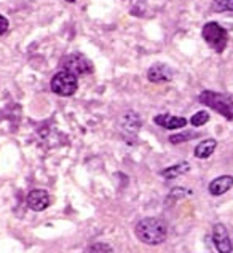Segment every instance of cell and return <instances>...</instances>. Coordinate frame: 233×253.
I'll list each match as a JSON object with an SVG mask.
<instances>
[{"instance_id": "cell-11", "label": "cell", "mask_w": 233, "mask_h": 253, "mask_svg": "<svg viewBox=\"0 0 233 253\" xmlns=\"http://www.w3.org/2000/svg\"><path fill=\"white\" fill-rule=\"evenodd\" d=\"M140 124H142V121H140L139 115L136 112H126L123 115L122 126H123L124 131H128V133L136 134L139 131V128H140Z\"/></svg>"}, {"instance_id": "cell-18", "label": "cell", "mask_w": 233, "mask_h": 253, "mask_svg": "<svg viewBox=\"0 0 233 253\" xmlns=\"http://www.w3.org/2000/svg\"><path fill=\"white\" fill-rule=\"evenodd\" d=\"M7 29H8V19L5 18V16L0 15V35L5 34V32H7Z\"/></svg>"}, {"instance_id": "cell-2", "label": "cell", "mask_w": 233, "mask_h": 253, "mask_svg": "<svg viewBox=\"0 0 233 253\" xmlns=\"http://www.w3.org/2000/svg\"><path fill=\"white\" fill-rule=\"evenodd\" d=\"M200 102L204 104L206 107L219 112L224 118L233 119V99L232 97L225 96V94H219V92H214V91H203L202 94H200Z\"/></svg>"}, {"instance_id": "cell-14", "label": "cell", "mask_w": 233, "mask_h": 253, "mask_svg": "<svg viewBox=\"0 0 233 253\" xmlns=\"http://www.w3.org/2000/svg\"><path fill=\"white\" fill-rule=\"evenodd\" d=\"M211 8H213V12L216 13L233 12V0H214Z\"/></svg>"}, {"instance_id": "cell-4", "label": "cell", "mask_w": 233, "mask_h": 253, "mask_svg": "<svg viewBox=\"0 0 233 253\" xmlns=\"http://www.w3.org/2000/svg\"><path fill=\"white\" fill-rule=\"evenodd\" d=\"M77 88H78L77 76L70 72H66V70H61V72H58L51 78V91L58 96L69 97L75 94Z\"/></svg>"}, {"instance_id": "cell-15", "label": "cell", "mask_w": 233, "mask_h": 253, "mask_svg": "<svg viewBox=\"0 0 233 253\" xmlns=\"http://www.w3.org/2000/svg\"><path fill=\"white\" fill-rule=\"evenodd\" d=\"M209 121V113L204 112V110H202V112H197L195 115H192L190 118V124L195 126V128H198V126H203Z\"/></svg>"}, {"instance_id": "cell-10", "label": "cell", "mask_w": 233, "mask_h": 253, "mask_svg": "<svg viewBox=\"0 0 233 253\" xmlns=\"http://www.w3.org/2000/svg\"><path fill=\"white\" fill-rule=\"evenodd\" d=\"M233 186V177L232 175H222L213 180L209 183V193L213 196H222Z\"/></svg>"}, {"instance_id": "cell-12", "label": "cell", "mask_w": 233, "mask_h": 253, "mask_svg": "<svg viewBox=\"0 0 233 253\" xmlns=\"http://www.w3.org/2000/svg\"><path fill=\"white\" fill-rule=\"evenodd\" d=\"M216 147H217V142H216L214 139H206L203 142H200L197 148H195V158H198V159L209 158L214 153Z\"/></svg>"}, {"instance_id": "cell-9", "label": "cell", "mask_w": 233, "mask_h": 253, "mask_svg": "<svg viewBox=\"0 0 233 253\" xmlns=\"http://www.w3.org/2000/svg\"><path fill=\"white\" fill-rule=\"evenodd\" d=\"M155 124L161 126L165 129H181L187 124V119L182 117H172V115H158V117L154 118Z\"/></svg>"}, {"instance_id": "cell-1", "label": "cell", "mask_w": 233, "mask_h": 253, "mask_svg": "<svg viewBox=\"0 0 233 253\" xmlns=\"http://www.w3.org/2000/svg\"><path fill=\"white\" fill-rule=\"evenodd\" d=\"M136 238L147 245H160L168 238V226L161 218H142L134 228Z\"/></svg>"}, {"instance_id": "cell-17", "label": "cell", "mask_w": 233, "mask_h": 253, "mask_svg": "<svg viewBox=\"0 0 233 253\" xmlns=\"http://www.w3.org/2000/svg\"><path fill=\"white\" fill-rule=\"evenodd\" d=\"M88 253H113L112 247L109 244H104V242H97V244H93L90 247Z\"/></svg>"}, {"instance_id": "cell-5", "label": "cell", "mask_w": 233, "mask_h": 253, "mask_svg": "<svg viewBox=\"0 0 233 253\" xmlns=\"http://www.w3.org/2000/svg\"><path fill=\"white\" fill-rule=\"evenodd\" d=\"M61 65H62V70L74 74L75 76L86 75V74H90L91 70H93L91 62L80 53H72V54L64 56L62 60H61Z\"/></svg>"}, {"instance_id": "cell-3", "label": "cell", "mask_w": 233, "mask_h": 253, "mask_svg": "<svg viewBox=\"0 0 233 253\" xmlns=\"http://www.w3.org/2000/svg\"><path fill=\"white\" fill-rule=\"evenodd\" d=\"M203 38L208 45L214 49V51L222 53L229 43V35H227V30L217 23H206L203 27Z\"/></svg>"}, {"instance_id": "cell-8", "label": "cell", "mask_w": 233, "mask_h": 253, "mask_svg": "<svg viewBox=\"0 0 233 253\" xmlns=\"http://www.w3.org/2000/svg\"><path fill=\"white\" fill-rule=\"evenodd\" d=\"M147 78L152 83H168L172 80V70L166 64H154L149 69Z\"/></svg>"}, {"instance_id": "cell-13", "label": "cell", "mask_w": 233, "mask_h": 253, "mask_svg": "<svg viewBox=\"0 0 233 253\" xmlns=\"http://www.w3.org/2000/svg\"><path fill=\"white\" fill-rule=\"evenodd\" d=\"M188 170H190V164L184 161V163H177V164H174V166H170V167H166L165 170H161V175H163V177L168 179V180H174V179L179 177V175L187 174Z\"/></svg>"}, {"instance_id": "cell-7", "label": "cell", "mask_w": 233, "mask_h": 253, "mask_svg": "<svg viewBox=\"0 0 233 253\" xmlns=\"http://www.w3.org/2000/svg\"><path fill=\"white\" fill-rule=\"evenodd\" d=\"M50 204H51V197L48 194V191H45V190L37 188V190H32L28 194V206L31 210L42 212L50 207Z\"/></svg>"}, {"instance_id": "cell-19", "label": "cell", "mask_w": 233, "mask_h": 253, "mask_svg": "<svg viewBox=\"0 0 233 253\" xmlns=\"http://www.w3.org/2000/svg\"><path fill=\"white\" fill-rule=\"evenodd\" d=\"M67 2H75V0H67Z\"/></svg>"}, {"instance_id": "cell-16", "label": "cell", "mask_w": 233, "mask_h": 253, "mask_svg": "<svg viewBox=\"0 0 233 253\" xmlns=\"http://www.w3.org/2000/svg\"><path fill=\"white\" fill-rule=\"evenodd\" d=\"M197 133H181V134H174L170 137V142L172 145H177V144H184L187 140H192L193 137H197Z\"/></svg>"}, {"instance_id": "cell-6", "label": "cell", "mask_w": 233, "mask_h": 253, "mask_svg": "<svg viewBox=\"0 0 233 253\" xmlns=\"http://www.w3.org/2000/svg\"><path fill=\"white\" fill-rule=\"evenodd\" d=\"M213 242L219 253H232L233 242L230 240L229 231L222 223H216L213 228Z\"/></svg>"}]
</instances>
